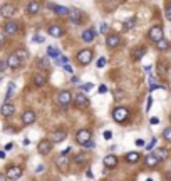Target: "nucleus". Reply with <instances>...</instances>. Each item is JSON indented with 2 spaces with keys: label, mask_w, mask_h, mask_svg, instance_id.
Here are the masks:
<instances>
[{
  "label": "nucleus",
  "mask_w": 171,
  "mask_h": 181,
  "mask_svg": "<svg viewBox=\"0 0 171 181\" xmlns=\"http://www.w3.org/2000/svg\"><path fill=\"white\" fill-rule=\"evenodd\" d=\"M128 117H129V111L126 109V107H116V109L112 111V119H114L116 123H124Z\"/></svg>",
  "instance_id": "f257e3e1"
},
{
  "label": "nucleus",
  "mask_w": 171,
  "mask_h": 181,
  "mask_svg": "<svg viewBox=\"0 0 171 181\" xmlns=\"http://www.w3.org/2000/svg\"><path fill=\"white\" fill-rule=\"evenodd\" d=\"M148 37H149L153 42L158 44L159 40H163V29L158 27V25L151 27V29H149V32H148Z\"/></svg>",
  "instance_id": "f03ea898"
},
{
  "label": "nucleus",
  "mask_w": 171,
  "mask_h": 181,
  "mask_svg": "<svg viewBox=\"0 0 171 181\" xmlns=\"http://www.w3.org/2000/svg\"><path fill=\"white\" fill-rule=\"evenodd\" d=\"M92 61V51H89V49H84V51H81L79 54H77V62L82 66L89 64V62Z\"/></svg>",
  "instance_id": "7ed1b4c3"
},
{
  "label": "nucleus",
  "mask_w": 171,
  "mask_h": 181,
  "mask_svg": "<svg viewBox=\"0 0 171 181\" xmlns=\"http://www.w3.org/2000/svg\"><path fill=\"white\" fill-rule=\"evenodd\" d=\"M91 136H92V133H91L89 129H81L79 133L76 134V141H77L79 144L84 146L86 143H89V141H91Z\"/></svg>",
  "instance_id": "20e7f679"
},
{
  "label": "nucleus",
  "mask_w": 171,
  "mask_h": 181,
  "mask_svg": "<svg viewBox=\"0 0 171 181\" xmlns=\"http://www.w3.org/2000/svg\"><path fill=\"white\" fill-rule=\"evenodd\" d=\"M7 179H12V181H15L19 179L22 176V168L20 166H10V168L7 169Z\"/></svg>",
  "instance_id": "39448f33"
},
{
  "label": "nucleus",
  "mask_w": 171,
  "mask_h": 181,
  "mask_svg": "<svg viewBox=\"0 0 171 181\" xmlns=\"http://www.w3.org/2000/svg\"><path fill=\"white\" fill-rule=\"evenodd\" d=\"M67 138V133L64 129H57L54 131V133H51V138H49V141L51 143H61V141H64Z\"/></svg>",
  "instance_id": "423d86ee"
},
{
  "label": "nucleus",
  "mask_w": 171,
  "mask_h": 181,
  "mask_svg": "<svg viewBox=\"0 0 171 181\" xmlns=\"http://www.w3.org/2000/svg\"><path fill=\"white\" fill-rule=\"evenodd\" d=\"M37 149H39V153H40V154H49V153L52 151V143H51L49 139H44V141L39 143Z\"/></svg>",
  "instance_id": "0eeeda50"
},
{
  "label": "nucleus",
  "mask_w": 171,
  "mask_h": 181,
  "mask_svg": "<svg viewBox=\"0 0 171 181\" xmlns=\"http://www.w3.org/2000/svg\"><path fill=\"white\" fill-rule=\"evenodd\" d=\"M71 92L69 91H62V92H59V96H57V102H59L61 106H69V102H71Z\"/></svg>",
  "instance_id": "6e6552de"
},
{
  "label": "nucleus",
  "mask_w": 171,
  "mask_h": 181,
  "mask_svg": "<svg viewBox=\"0 0 171 181\" xmlns=\"http://www.w3.org/2000/svg\"><path fill=\"white\" fill-rule=\"evenodd\" d=\"M76 106H79L81 109H86V107L89 106V99H87L82 92H77V96H76Z\"/></svg>",
  "instance_id": "1a4fd4ad"
},
{
  "label": "nucleus",
  "mask_w": 171,
  "mask_h": 181,
  "mask_svg": "<svg viewBox=\"0 0 171 181\" xmlns=\"http://www.w3.org/2000/svg\"><path fill=\"white\" fill-rule=\"evenodd\" d=\"M7 66L12 67V69H17V67L22 66V59H19L17 54H12V56L7 59Z\"/></svg>",
  "instance_id": "9d476101"
},
{
  "label": "nucleus",
  "mask_w": 171,
  "mask_h": 181,
  "mask_svg": "<svg viewBox=\"0 0 171 181\" xmlns=\"http://www.w3.org/2000/svg\"><path fill=\"white\" fill-rule=\"evenodd\" d=\"M0 112H2V116L8 117V116H12L13 112H15V106L10 104V102H5V104L0 107Z\"/></svg>",
  "instance_id": "9b49d317"
},
{
  "label": "nucleus",
  "mask_w": 171,
  "mask_h": 181,
  "mask_svg": "<svg viewBox=\"0 0 171 181\" xmlns=\"http://www.w3.org/2000/svg\"><path fill=\"white\" fill-rule=\"evenodd\" d=\"M34 121H35V112H34V111H25L22 114V123L25 124V126L32 124Z\"/></svg>",
  "instance_id": "f8f14e48"
},
{
  "label": "nucleus",
  "mask_w": 171,
  "mask_h": 181,
  "mask_svg": "<svg viewBox=\"0 0 171 181\" xmlns=\"http://www.w3.org/2000/svg\"><path fill=\"white\" fill-rule=\"evenodd\" d=\"M106 44H107V47H118L119 44H121V39L119 35H114V34H111V35H107L106 37Z\"/></svg>",
  "instance_id": "ddd939ff"
},
{
  "label": "nucleus",
  "mask_w": 171,
  "mask_h": 181,
  "mask_svg": "<svg viewBox=\"0 0 171 181\" xmlns=\"http://www.w3.org/2000/svg\"><path fill=\"white\" fill-rule=\"evenodd\" d=\"M3 30H5V34H8V35H13L17 30H19V24L17 22H7L5 25H3Z\"/></svg>",
  "instance_id": "4468645a"
},
{
  "label": "nucleus",
  "mask_w": 171,
  "mask_h": 181,
  "mask_svg": "<svg viewBox=\"0 0 171 181\" xmlns=\"http://www.w3.org/2000/svg\"><path fill=\"white\" fill-rule=\"evenodd\" d=\"M104 166L106 168H116V166H118V158H116L114 154H107L106 158H104Z\"/></svg>",
  "instance_id": "2eb2a0df"
},
{
  "label": "nucleus",
  "mask_w": 171,
  "mask_h": 181,
  "mask_svg": "<svg viewBox=\"0 0 171 181\" xmlns=\"http://www.w3.org/2000/svg\"><path fill=\"white\" fill-rule=\"evenodd\" d=\"M81 37H82V40H84V42H92L96 39V30H94V29H86V30L82 32Z\"/></svg>",
  "instance_id": "dca6fc26"
},
{
  "label": "nucleus",
  "mask_w": 171,
  "mask_h": 181,
  "mask_svg": "<svg viewBox=\"0 0 171 181\" xmlns=\"http://www.w3.org/2000/svg\"><path fill=\"white\" fill-rule=\"evenodd\" d=\"M56 164H57V168L61 171H64V173L69 169V159H66L64 156H59V158L56 159Z\"/></svg>",
  "instance_id": "f3484780"
},
{
  "label": "nucleus",
  "mask_w": 171,
  "mask_h": 181,
  "mask_svg": "<svg viewBox=\"0 0 171 181\" xmlns=\"http://www.w3.org/2000/svg\"><path fill=\"white\" fill-rule=\"evenodd\" d=\"M0 13H2V17L10 19L13 13H15V7H13V5H3L2 10H0Z\"/></svg>",
  "instance_id": "a211bd4d"
},
{
  "label": "nucleus",
  "mask_w": 171,
  "mask_h": 181,
  "mask_svg": "<svg viewBox=\"0 0 171 181\" xmlns=\"http://www.w3.org/2000/svg\"><path fill=\"white\" fill-rule=\"evenodd\" d=\"M69 19L72 20V24H79L81 22V10H77V8H72V10H69Z\"/></svg>",
  "instance_id": "6ab92c4d"
},
{
  "label": "nucleus",
  "mask_w": 171,
  "mask_h": 181,
  "mask_svg": "<svg viewBox=\"0 0 171 181\" xmlns=\"http://www.w3.org/2000/svg\"><path fill=\"white\" fill-rule=\"evenodd\" d=\"M49 34H51L52 37H61L62 35V27L57 25V24H52V25L49 27Z\"/></svg>",
  "instance_id": "aec40b11"
},
{
  "label": "nucleus",
  "mask_w": 171,
  "mask_h": 181,
  "mask_svg": "<svg viewBox=\"0 0 171 181\" xmlns=\"http://www.w3.org/2000/svg\"><path fill=\"white\" fill-rule=\"evenodd\" d=\"M144 164L149 166V168H154V166L158 164V159H156L154 154H148V156L144 158Z\"/></svg>",
  "instance_id": "412c9836"
},
{
  "label": "nucleus",
  "mask_w": 171,
  "mask_h": 181,
  "mask_svg": "<svg viewBox=\"0 0 171 181\" xmlns=\"http://www.w3.org/2000/svg\"><path fill=\"white\" fill-rule=\"evenodd\" d=\"M39 8H40V3H39V2H30L27 5V12L29 13H37Z\"/></svg>",
  "instance_id": "4be33fe9"
},
{
  "label": "nucleus",
  "mask_w": 171,
  "mask_h": 181,
  "mask_svg": "<svg viewBox=\"0 0 171 181\" xmlns=\"http://www.w3.org/2000/svg\"><path fill=\"white\" fill-rule=\"evenodd\" d=\"M34 84L39 86V87L44 86V84H45V76H44V74H35V76H34Z\"/></svg>",
  "instance_id": "5701e85b"
},
{
  "label": "nucleus",
  "mask_w": 171,
  "mask_h": 181,
  "mask_svg": "<svg viewBox=\"0 0 171 181\" xmlns=\"http://www.w3.org/2000/svg\"><path fill=\"white\" fill-rule=\"evenodd\" d=\"M144 54H146V47H138V49H134V54H133L134 61H139V59L143 57Z\"/></svg>",
  "instance_id": "b1692460"
},
{
  "label": "nucleus",
  "mask_w": 171,
  "mask_h": 181,
  "mask_svg": "<svg viewBox=\"0 0 171 181\" xmlns=\"http://www.w3.org/2000/svg\"><path fill=\"white\" fill-rule=\"evenodd\" d=\"M54 10H56V13L57 15H64V17H69V8H66V7H61V5H56V8H54Z\"/></svg>",
  "instance_id": "393cba45"
},
{
  "label": "nucleus",
  "mask_w": 171,
  "mask_h": 181,
  "mask_svg": "<svg viewBox=\"0 0 171 181\" xmlns=\"http://www.w3.org/2000/svg\"><path fill=\"white\" fill-rule=\"evenodd\" d=\"M47 56L52 57V59H59L61 57V52L57 51L56 47H47Z\"/></svg>",
  "instance_id": "a878e982"
},
{
  "label": "nucleus",
  "mask_w": 171,
  "mask_h": 181,
  "mask_svg": "<svg viewBox=\"0 0 171 181\" xmlns=\"http://www.w3.org/2000/svg\"><path fill=\"white\" fill-rule=\"evenodd\" d=\"M156 47H158V51H168V49L171 47V44L166 40V39H163V40H159L158 44H156Z\"/></svg>",
  "instance_id": "bb28decb"
},
{
  "label": "nucleus",
  "mask_w": 171,
  "mask_h": 181,
  "mask_svg": "<svg viewBox=\"0 0 171 181\" xmlns=\"http://www.w3.org/2000/svg\"><path fill=\"white\" fill-rule=\"evenodd\" d=\"M154 156H156V159H158V161H163V159H166V156H168V151H166V149H156Z\"/></svg>",
  "instance_id": "cd10ccee"
},
{
  "label": "nucleus",
  "mask_w": 171,
  "mask_h": 181,
  "mask_svg": "<svg viewBox=\"0 0 171 181\" xmlns=\"http://www.w3.org/2000/svg\"><path fill=\"white\" fill-rule=\"evenodd\" d=\"M126 159H128L129 163H138V161H139V154L138 153H128V154H126Z\"/></svg>",
  "instance_id": "c85d7f7f"
},
{
  "label": "nucleus",
  "mask_w": 171,
  "mask_h": 181,
  "mask_svg": "<svg viewBox=\"0 0 171 181\" xmlns=\"http://www.w3.org/2000/svg\"><path fill=\"white\" fill-rule=\"evenodd\" d=\"M13 92H15V82H8V89H7L5 99H10V97L13 96Z\"/></svg>",
  "instance_id": "c756f323"
},
{
  "label": "nucleus",
  "mask_w": 171,
  "mask_h": 181,
  "mask_svg": "<svg viewBox=\"0 0 171 181\" xmlns=\"http://www.w3.org/2000/svg\"><path fill=\"white\" fill-rule=\"evenodd\" d=\"M163 138L168 141V143H171V128H166V129L163 131Z\"/></svg>",
  "instance_id": "7c9ffc66"
},
{
  "label": "nucleus",
  "mask_w": 171,
  "mask_h": 181,
  "mask_svg": "<svg viewBox=\"0 0 171 181\" xmlns=\"http://www.w3.org/2000/svg\"><path fill=\"white\" fill-rule=\"evenodd\" d=\"M134 27V19H128L124 20V29H133Z\"/></svg>",
  "instance_id": "2f4dec72"
},
{
  "label": "nucleus",
  "mask_w": 171,
  "mask_h": 181,
  "mask_svg": "<svg viewBox=\"0 0 171 181\" xmlns=\"http://www.w3.org/2000/svg\"><path fill=\"white\" fill-rule=\"evenodd\" d=\"M106 57H99V59H97V67H99V69H102V67H104L106 66Z\"/></svg>",
  "instance_id": "473e14b6"
},
{
  "label": "nucleus",
  "mask_w": 171,
  "mask_h": 181,
  "mask_svg": "<svg viewBox=\"0 0 171 181\" xmlns=\"http://www.w3.org/2000/svg\"><path fill=\"white\" fill-rule=\"evenodd\" d=\"M164 15H166V19H168V20H171V3H168V5H166Z\"/></svg>",
  "instance_id": "72a5a7b5"
},
{
  "label": "nucleus",
  "mask_w": 171,
  "mask_h": 181,
  "mask_svg": "<svg viewBox=\"0 0 171 181\" xmlns=\"http://www.w3.org/2000/svg\"><path fill=\"white\" fill-rule=\"evenodd\" d=\"M86 159H87V156H86V154H79V156L76 158V163H79V164H81V163H84Z\"/></svg>",
  "instance_id": "f704fd0d"
},
{
  "label": "nucleus",
  "mask_w": 171,
  "mask_h": 181,
  "mask_svg": "<svg viewBox=\"0 0 171 181\" xmlns=\"http://www.w3.org/2000/svg\"><path fill=\"white\" fill-rule=\"evenodd\" d=\"M7 61H2V62H0V74H2V72H5L7 71Z\"/></svg>",
  "instance_id": "c9c22d12"
},
{
  "label": "nucleus",
  "mask_w": 171,
  "mask_h": 181,
  "mask_svg": "<svg viewBox=\"0 0 171 181\" xmlns=\"http://www.w3.org/2000/svg\"><path fill=\"white\" fill-rule=\"evenodd\" d=\"M32 40L35 42V44H42L44 40H45V39H44L42 35H34V39H32Z\"/></svg>",
  "instance_id": "e433bc0d"
},
{
  "label": "nucleus",
  "mask_w": 171,
  "mask_h": 181,
  "mask_svg": "<svg viewBox=\"0 0 171 181\" xmlns=\"http://www.w3.org/2000/svg\"><path fill=\"white\" fill-rule=\"evenodd\" d=\"M84 148H87V149H94V148H96V143L91 139L89 143H86V144H84Z\"/></svg>",
  "instance_id": "4c0bfd02"
},
{
  "label": "nucleus",
  "mask_w": 171,
  "mask_h": 181,
  "mask_svg": "<svg viewBox=\"0 0 171 181\" xmlns=\"http://www.w3.org/2000/svg\"><path fill=\"white\" fill-rule=\"evenodd\" d=\"M92 87H94V86H92V82H89V84H82L81 89H82V91H91Z\"/></svg>",
  "instance_id": "58836bf2"
},
{
  "label": "nucleus",
  "mask_w": 171,
  "mask_h": 181,
  "mask_svg": "<svg viewBox=\"0 0 171 181\" xmlns=\"http://www.w3.org/2000/svg\"><path fill=\"white\" fill-rule=\"evenodd\" d=\"M149 123L153 124V126H156V124H159V117H158V116H153V117H151V119H149Z\"/></svg>",
  "instance_id": "ea45409f"
},
{
  "label": "nucleus",
  "mask_w": 171,
  "mask_h": 181,
  "mask_svg": "<svg viewBox=\"0 0 171 181\" xmlns=\"http://www.w3.org/2000/svg\"><path fill=\"white\" fill-rule=\"evenodd\" d=\"M99 30H101L102 34H106L107 30H109V25H107V24H101V27H99Z\"/></svg>",
  "instance_id": "a19ab883"
},
{
  "label": "nucleus",
  "mask_w": 171,
  "mask_h": 181,
  "mask_svg": "<svg viewBox=\"0 0 171 181\" xmlns=\"http://www.w3.org/2000/svg\"><path fill=\"white\" fill-rule=\"evenodd\" d=\"M154 144H156V139L153 138V139H151V141H149V144H148V146H146V149H148V151H151V149H153V148H154Z\"/></svg>",
  "instance_id": "79ce46f5"
},
{
  "label": "nucleus",
  "mask_w": 171,
  "mask_h": 181,
  "mask_svg": "<svg viewBox=\"0 0 171 181\" xmlns=\"http://www.w3.org/2000/svg\"><path fill=\"white\" fill-rule=\"evenodd\" d=\"M106 92H107V87L104 84H101L99 86V94H106Z\"/></svg>",
  "instance_id": "37998d69"
},
{
  "label": "nucleus",
  "mask_w": 171,
  "mask_h": 181,
  "mask_svg": "<svg viewBox=\"0 0 171 181\" xmlns=\"http://www.w3.org/2000/svg\"><path fill=\"white\" fill-rule=\"evenodd\" d=\"M112 138V133L111 131H104V139H111Z\"/></svg>",
  "instance_id": "c03bdc74"
},
{
  "label": "nucleus",
  "mask_w": 171,
  "mask_h": 181,
  "mask_svg": "<svg viewBox=\"0 0 171 181\" xmlns=\"http://www.w3.org/2000/svg\"><path fill=\"white\" fill-rule=\"evenodd\" d=\"M151 104H153V99H151V97H148V106H146V111L151 109Z\"/></svg>",
  "instance_id": "a18cd8bd"
},
{
  "label": "nucleus",
  "mask_w": 171,
  "mask_h": 181,
  "mask_svg": "<svg viewBox=\"0 0 171 181\" xmlns=\"http://www.w3.org/2000/svg\"><path fill=\"white\" fill-rule=\"evenodd\" d=\"M42 171H44V164H39L35 168V173H42Z\"/></svg>",
  "instance_id": "49530a36"
},
{
  "label": "nucleus",
  "mask_w": 171,
  "mask_h": 181,
  "mask_svg": "<svg viewBox=\"0 0 171 181\" xmlns=\"http://www.w3.org/2000/svg\"><path fill=\"white\" fill-rule=\"evenodd\" d=\"M13 148V143H8V144H5V151H10Z\"/></svg>",
  "instance_id": "de8ad7c7"
},
{
  "label": "nucleus",
  "mask_w": 171,
  "mask_h": 181,
  "mask_svg": "<svg viewBox=\"0 0 171 181\" xmlns=\"http://www.w3.org/2000/svg\"><path fill=\"white\" fill-rule=\"evenodd\" d=\"M86 176H87V178H91V179L94 178V174H92V171H91V169H87V173H86Z\"/></svg>",
  "instance_id": "09e8293b"
},
{
  "label": "nucleus",
  "mask_w": 171,
  "mask_h": 181,
  "mask_svg": "<svg viewBox=\"0 0 171 181\" xmlns=\"http://www.w3.org/2000/svg\"><path fill=\"white\" fill-rule=\"evenodd\" d=\"M136 146H144V141L143 139H136Z\"/></svg>",
  "instance_id": "8fccbe9b"
},
{
  "label": "nucleus",
  "mask_w": 171,
  "mask_h": 181,
  "mask_svg": "<svg viewBox=\"0 0 171 181\" xmlns=\"http://www.w3.org/2000/svg\"><path fill=\"white\" fill-rule=\"evenodd\" d=\"M40 67H47V59H42L40 61Z\"/></svg>",
  "instance_id": "3c124183"
},
{
  "label": "nucleus",
  "mask_w": 171,
  "mask_h": 181,
  "mask_svg": "<svg viewBox=\"0 0 171 181\" xmlns=\"http://www.w3.org/2000/svg\"><path fill=\"white\" fill-rule=\"evenodd\" d=\"M64 69H66L67 72H72V66H69V64H66V66H64Z\"/></svg>",
  "instance_id": "603ef678"
},
{
  "label": "nucleus",
  "mask_w": 171,
  "mask_h": 181,
  "mask_svg": "<svg viewBox=\"0 0 171 181\" xmlns=\"http://www.w3.org/2000/svg\"><path fill=\"white\" fill-rule=\"evenodd\" d=\"M0 181H7V176L3 173H0Z\"/></svg>",
  "instance_id": "864d4df0"
},
{
  "label": "nucleus",
  "mask_w": 171,
  "mask_h": 181,
  "mask_svg": "<svg viewBox=\"0 0 171 181\" xmlns=\"http://www.w3.org/2000/svg\"><path fill=\"white\" fill-rule=\"evenodd\" d=\"M5 158V151H0V159H3Z\"/></svg>",
  "instance_id": "5fc2aeb1"
},
{
  "label": "nucleus",
  "mask_w": 171,
  "mask_h": 181,
  "mask_svg": "<svg viewBox=\"0 0 171 181\" xmlns=\"http://www.w3.org/2000/svg\"><path fill=\"white\" fill-rule=\"evenodd\" d=\"M71 81H72V82H74V84H77V82H79V79H77V77H76V76H74V77H72V79H71Z\"/></svg>",
  "instance_id": "6e6d98bb"
},
{
  "label": "nucleus",
  "mask_w": 171,
  "mask_h": 181,
  "mask_svg": "<svg viewBox=\"0 0 171 181\" xmlns=\"http://www.w3.org/2000/svg\"><path fill=\"white\" fill-rule=\"evenodd\" d=\"M3 42V35H0V44H2Z\"/></svg>",
  "instance_id": "4d7b16f0"
},
{
  "label": "nucleus",
  "mask_w": 171,
  "mask_h": 181,
  "mask_svg": "<svg viewBox=\"0 0 171 181\" xmlns=\"http://www.w3.org/2000/svg\"><path fill=\"white\" fill-rule=\"evenodd\" d=\"M148 181H153V179H151V178H149V179H148Z\"/></svg>",
  "instance_id": "13d9d810"
}]
</instances>
